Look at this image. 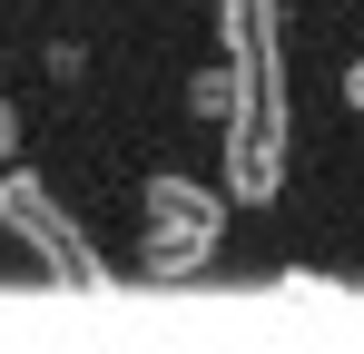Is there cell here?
Masks as SVG:
<instances>
[{"label": "cell", "instance_id": "1", "mask_svg": "<svg viewBox=\"0 0 364 354\" xmlns=\"http://www.w3.org/2000/svg\"><path fill=\"white\" fill-rule=\"evenodd\" d=\"M0 236H10L20 256H40V266H50L60 286H79V295H109V286H119V266L89 246L79 207H69L40 168H0Z\"/></svg>", "mask_w": 364, "mask_h": 354}, {"label": "cell", "instance_id": "2", "mask_svg": "<svg viewBox=\"0 0 364 354\" xmlns=\"http://www.w3.org/2000/svg\"><path fill=\"white\" fill-rule=\"evenodd\" d=\"M296 177V109H286V79H246L237 118L217 128V187L227 207H276Z\"/></svg>", "mask_w": 364, "mask_h": 354}, {"label": "cell", "instance_id": "3", "mask_svg": "<svg viewBox=\"0 0 364 354\" xmlns=\"http://www.w3.org/2000/svg\"><path fill=\"white\" fill-rule=\"evenodd\" d=\"M138 227H178V236H217V246H227L237 207H227V187H217V177L148 168V177H138Z\"/></svg>", "mask_w": 364, "mask_h": 354}, {"label": "cell", "instance_id": "4", "mask_svg": "<svg viewBox=\"0 0 364 354\" xmlns=\"http://www.w3.org/2000/svg\"><path fill=\"white\" fill-rule=\"evenodd\" d=\"M217 59H237V79H286V0H207Z\"/></svg>", "mask_w": 364, "mask_h": 354}, {"label": "cell", "instance_id": "5", "mask_svg": "<svg viewBox=\"0 0 364 354\" xmlns=\"http://www.w3.org/2000/svg\"><path fill=\"white\" fill-rule=\"evenodd\" d=\"M237 99H246V79H237V59H217V50L178 79V109L197 118V128H227V118H237Z\"/></svg>", "mask_w": 364, "mask_h": 354}, {"label": "cell", "instance_id": "6", "mask_svg": "<svg viewBox=\"0 0 364 354\" xmlns=\"http://www.w3.org/2000/svg\"><path fill=\"white\" fill-rule=\"evenodd\" d=\"M197 266H217V236H178V227H138V276H158V286H178Z\"/></svg>", "mask_w": 364, "mask_h": 354}, {"label": "cell", "instance_id": "7", "mask_svg": "<svg viewBox=\"0 0 364 354\" xmlns=\"http://www.w3.org/2000/svg\"><path fill=\"white\" fill-rule=\"evenodd\" d=\"M40 69H50V89H79V79H89V40H50Z\"/></svg>", "mask_w": 364, "mask_h": 354}, {"label": "cell", "instance_id": "8", "mask_svg": "<svg viewBox=\"0 0 364 354\" xmlns=\"http://www.w3.org/2000/svg\"><path fill=\"white\" fill-rule=\"evenodd\" d=\"M20 148H30V118H20V99H10V89H0V168H10V158H20Z\"/></svg>", "mask_w": 364, "mask_h": 354}, {"label": "cell", "instance_id": "9", "mask_svg": "<svg viewBox=\"0 0 364 354\" xmlns=\"http://www.w3.org/2000/svg\"><path fill=\"white\" fill-rule=\"evenodd\" d=\"M345 109H355V118H364V50H355V59H345Z\"/></svg>", "mask_w": 364, "mask_h": 354}]
</instances>
